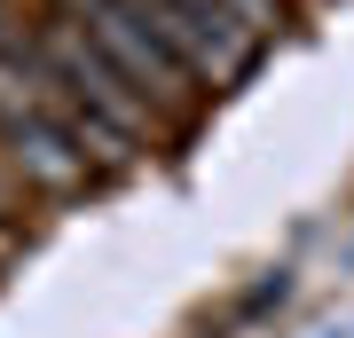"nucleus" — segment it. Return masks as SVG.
I'll list each match as a JSON object with an SVG mask.
<instances>
[{
    "label": "nucleus",
    "mask_w": 354,
    "mask_h": 338,
    "mask_svg": "<svg viewBox=\"0 0 354 338\" xmlns=\"http://www.w3.org/2000/svg\"><path fill=\"white\" fill-rule=\"evenodd\" d=\"M48 8L64 16V24H87V16H102V8H111V0H48Z\"/></svg>",
    "instance_id": "obj_3"
},
{
    "label": "nucleus",
    "mask_w": 354,
    "mask_h": 338,
    "mask_svg": "<svg viewBox=\"0 0 354 338\" xmlns=\"http://www.w3.org/2000/svg\"><path fill=\"white\" fill-rule=\"evenodd\" d=\"M0 142H8V165L32 189H48V197L87 189V150H79V134L64 126L55 95L39 87L32 48H0Z\"/></svg>",
    "instance_id": "obj_1"
},
{
    "label": "nucleus",
    "mask_w": 354,
    "mask_h": 338,
    "mask_svg": "<svg viewBox=\"0 0 354 338\" xmlns=\"http://www.w3.org/2000/svg\"><path fill=\"white\" fill-rule=\"evenodd\" d=\"M79 32H87L95 48L118 63V79H127L142 102H181V95L197 87V71L174 55V39L150 24V8H142V0H111V8H102V16H87Z\"/></svg>",
    "instance_id": "obj_2"
},
{
    "label": "nucleus",
    "mask_w": 354,
    "mask_h": 338,
    "mask_svg": "<svg viewBox=\"0 0 354 338\" xmlns=\"http://www.w3.org/2000/svg\"><path fill=\"white\" fill-rule=\"evenodd\" d=\"M16 244V213H8V189H0V252Z\"/></svg>",
    "instance_id": "obj_4"
}]
</instances>
